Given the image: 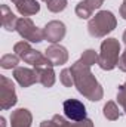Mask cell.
Listing matches in <instances>:
<instances>
[{"label":"cell","mask_w":126,"mask_h":127,"mask_svg":"<svg viewBox=\"0 0 126 127\" xmlns=\"http://www.w3.org/2000/svg\"><path fill=\"white\" fill-rule=\"evenodd\" d=\"M70 69H71V74L74 78V86L80 95H83L86 99H89L92 102H98L102 99V96H104L102 86L98 83V80L92 74L91 66L85 65L80 61H76Z\"/></svg>","instance_id":"1"},{"label":"cell","mask_w":126,"mask_h":127,"mask_svg":"<svg viewBox=\"0 0 126 127\" xmlns=\"http://www.w3.org/2000/svg\"><path fill=\"white\" fill-rule=\"evenodd\" d=\"M117 25V19L110 10H99L88 22V31L95 38H102L113 31Z\"/></svg>","instance_id":"2"},{"label":"cell","mask_w":126,"mask_h":127,"mask_svg":"<svg viewBox=\"0 0 126 127\" xmlns=\"http://www.w3.org/2000/svg\"><path fill=\"white\" fill-rule=\"evenodd\" d=\"M120 58V43L117 38H107L101 43L98 65L104 71H111L117 66Z\"/></svg>","instance_id":"3"},{"label":"cell","mask_w":126,"mask_h":127,"mask_svg":"<svg viewBox=\"0 0 126 127\" xmlns=\"http://www.w3.org/2000/svg\"><path fill=\"white\" fill-rule=\"evenodd\" d=\"M16 31H18V34H19L25 41H30V43H40V41L45 40L43 30L37 28V27L34 25V22H33L28 16H24V18H19V19H18Z\"/></svg>","instance_id":"4"},{"label":"cell","mask_w":126,"mask_h":127,"mask_svg":"<svg viewBox=\"0 0 126 127\" xmlns=\"http://www.w3.org/2000/svg\"><path fill=\"white\" fill-rule=\"evenodd\" d=\"M16 93H15V86L12 80L7 77L1 75L0 77V108L3 111L10 109L13 105H16Z\"/></svg>","instance_id":"5"},{"label":"cell","mask_w":126,"mask_h":127,"mask_svg":"<svg viewBox=\"0 0 126 127\" xmlns=\"http://www.w3.org/2000/svg\"><path fill=\"white\" fill-rule=\"evenodd\" d=\"M64 115L70 121H82L86 118V106L77 99H67L63 103Z\"/></svg>","instance_id":"6"},{"label":"cell","mask_w":126,"mask_h":127,"mask_svg":"<svg viewBox=\"0 0 126 127\" xmlns=\"http://www.w3.org/2000/svg\"><path fill=\"white\" fill-rule=\"evenodd\" d=\"M65 32H67V28H65L64 22H61V21H51L43 28L45 40H48L52 44H57L58 41H61L65 37Z\"/></svg>","instance_id":"7"},{"label":"cell","mask_w":126,"mask_h":127,"mask_svg":"<svg viewBox=\"0 0 126 127\" xmlns=\"http://www.w3.org/2000/svg\"><path fill=\"white\" fill-rule=\"evenodd\" d=\"M34 71L37 74V80L43 87H52L55 84V71H54V65L51 62L34 66Z\"/></svg>","instance_id":"8"},{"label":"cell","mask_w":126,"mask_h":127,"mask_svg":"<svg viewBox=\"0 0 126 127\" xmlns=\"http://www.w3.org/2000/svg\"><path fill=\"white\" fill-rule=\"evenodd\" d=\"M13 78L16 80V83L21 87H30L34 83H39L37 80V74L34 69L25 68V66H18L13 69Z\"/></svg>","instance_id":"9"},{"label":"cell","mask_w":126,"mask_h":127,"mask_svg":"<svg viewBox=\"0 0 126 127\" xmlns=\"http://www.w3.org/2000/svg\"><path fill=\"white\" fill-rule=\"evenodd\" d=\"M45 56L51 61L54 66L57 65H64L68 61V52L61 44H52L45 50Z\"/></svg>","instance_id":"10"},{"label":"cell","mask_w":126,"mask_h":127,"mask_svg":"<svg viewBox=\"0 0 126 127\" xmlns=\"http://www.w3.org/2000/svg\"><path fill=\"white\" fill-rule=\"evenodd\" d=\"M33 115L27 108H19L12 111L10 114V126L12 127H31Z\"/></svg>","instance_id":"11"},{"label":"cell","mask_w":126,"mask_h":127,"mask_svg":"<svg viewBox=\"0 0 126 127\" xmlns=\"http://www.w3.org/2000/svg\"><path fill=\"white\" fill-rule=\"evenodd\" d=\"M1 10V25L6 31H16V24H18V16L9 9L7 4H1L0 6Z\"/></svg>","instance_id":"12"},{"label":"cell","mask_w":126,"mask_h":127,"mask_svg":"<svg viewBox=\"0 0 126 127\" xmlns=\"http://www.w3.org/2000/svg\"><path fill=\"white\" fill-rule=\"evenodd\" d=\"M15 6L22 16H31L40 10V4L37 0H19Z\"/></svg>","instance_id":"13"},{"label":"cell","mask_w":126,"mask_h":127,"mask_svg":"<svg viewBox=\"0 0 126 127\" xmlns=\"http://www.w3.org/2000/svg\"><path fill=\"white\" fill-rule=\"evenodd\" d=\"M54 120H57L61 127H94V123H92V120H89V118H85V120H82V121H70V120H67V118H64L63 115H54L52 117Z\"/></svg>","instance_id":"14"},{"label":"cell","mask_w":126,"mask_h":127,"mask_svg":"<svg viewBox=\"0 0 126 127\" xmlns=\"http://www.w3.org/2000/svg\"><path fill=\"white\" fill-rule=\"evenodd\" d=\"M104 117L110 121H116L119 120L120 117V111H119V106L116 105V102L113 100H108L105 105H104Z\"/></svg>","instance_id":"15"},{"label":"cell","mask_w":126,"mask_h":127,"mask_svg":"<svg viewBox=\"0 0 126 127\" xmlns=\"http://www.w3.org/2000/svg\"><path fill=\"white\" fill-rule=\"evenodd\" d=\"M18 64H19V56L18 55H12V53H7V55H3L1 59H0V66L3 69H15L18 68Z\"/></svg>","instance_id":"16"},{"label":"cell","mask_w":126,"mask_h":127,"mask_svg":"<svg viewBox=\"0 0 126 127\" xmlns=\"http://www.w3.org/2000/svg\"><path fill=\"white\" fill-rule=\"evenodd\" d=\"M98 58H99V55L95 52L94 49H88V50H85L83 52V55L80 56V62H83L85 65H88V66H92L94 64H98Z\"/></svg>","instance_id":"17"},{"label":"cell","mask_w":126,"mask_h":127,"mask_svg":"<svg viewBox=\"0 0 126 127\" xmlns=\"http://www.w3.org/2000/svg\"><path fill=\"white\" fill-rule=\"evenodd\" d=\"M67 4H68L67 0H48V1H46L48 9H49L51 12H54V13L63 12L64 9L67 7Z\"/></svg>","instance_id":"18"},{"label":"cell","mask_w":126,"mask_h":127,"mask_svg":"<svg viewBox=\"0 0 126 127\" xmlns=\"http://www.w3.org/2000/svg\"><path fill=\"white\" fill-rule=\"evenodd\" d=\"M60 80L65 87H71L74 84V78H73V74H71V69L70 68H64L60 74Z\"/></svg>","instance_id":"19"},{"label":"cell","mask_w":126,"mask_h":127,"mask_svg":"<svg viewBox=\"0 0 126 127\" xmlns=\"http://www.w3.org/2000/svg\"><path fill=\"white\" fill-rule=\"evenodd\" d=\"M92 10L91 9H88L85 4H83V1H80V3H77V6H76V15L80 18V19H88V18H91L92 16Z\"/></svg>","instance_id":"20"},{"label":"cell","mask_w":126,"mask_h":127,"mask_svg":"<svg viewBox=\"0 0 126 127\" xmlns=\"http://www.w3.org/2000/svg\"><path fill=\"white\" fill-rule=\"evenodd\" d=\"M30 49H31L30 43H28V41H24V40H22V41H18V43L13 46V52H15V55H18L19 58H21L27 50H30Z\"/></svg>","instance_id":"21"},{"label":"cell","mask_w":126,"mask_h":127,"mask_svg":"<svg viewBox=\"0 0 126 127\" xmlns=\"http://www.w3.org/2000/svg\"><path fill=\"white\" fill-rule=\"evenodd\" d=\"M117 100L120 106L123 108V112L126 114V84H120L117 90Z\"/></svg>","instance_id":"22"},{"label":"cell","mask_w":126,"mask_h":127,"mask_svg":"<svg viewBox=\"0 0 126 127\" xmlns=\"http://www.w3.org/2000/svg\"><path fill=\"white\" fill-rule=\"evenodd\" d=\"M83 1V4L88 7V9H91L92 12L96 10V9H99L101 6H102V3H104V0H82Z\"/></svg>","instance_id":"23"},{"label":"cell","mask_w":126,"mask_h":127,"mask_svg":"<svg viewBox=\"0 0 126 127\" xmlns=\"http://www.w3.org/2000/svg\"><path fill=\"white\" fill-rule=\"evenodd\" d=\"M117 66H119L120 71L126 72V49H125V52L120 55V58H119V64H117Z\"/></svg>","instance_id":"24"},{"label":"cell","mask_w":126,"mask_h":127,"mask_svg":"<svg viewBox=\"0 0 126 127\" xmlns=\"http://www.w3.org/2000/svg\"><path fill=\"white\" fill-rule=\"evenodd\" d=\"M40 127H61V124L57 121V120H46V121H42Z\"/></svg>","instance_id":"25"},{"label":"cell","mask_w":126,"mask_h":127,"mask_svg":"<svg viewBox=\"0 0 126 127\" xmlns=\"http://www.w3.org/2000/svg\"><path fill=\"white\" fill-rule=\"evenodd\" d=\"M120 16L123 19H126V1H123L122 6H120Z\"/></svg>","instance_id":"26"},{"label":"cell","mask_w":126,"mask_h":127,"mask_svg":"<svg viewBox=\"0 0 126 127\" xmlns=\"http://www.w3.org/2000/svg\"><path fill=\"white\" fill-rule=\"evenodd\" d=\"M0 127H6V123H4V118L0 117Z\"/></svg>","instance_id":"27"},{"label":"cell","mask_w":126,"mask_h":127,"mask_svg":"<svg viewBox=\"0 0 126 127\" xmlns=\"http://www.w3.org/2000/svg\"><path fill=\"white\" fill-rule=\"evenodd\" d=\"M122 40H123V43L126 44V30H125V32H123V37H122Z\"/></svg>","instance_id":"28"},{"label":"cell","mask_w":126,"mask_h":127,"mask_svg":"<svg viewBox=\"0 0 126 127\" xmlns=\"http://www.w3.org/2000/svg\"><path fill=\"white\" fill-rule=\"evenodd\" d=\"M10 1H12V3H13V4H16V3H18V1H19V0H10Z\"/></svg>","instance_id":"29"},{"label":"cell","mask_w":126,"mask_h":127,"mask_svg":"<svg viewBox=\"0 0 126 127\" xmlns=\"http://www.w3.org/2000/svg\"><path fill=\"white\" fill-rule=\"evenodd\" d=\"M43 1H48V0H43Z\"/></svg>","instance_id":"30"},{"label":"cell","mask_w":126,"mask_h":127,"mask_svg":"<svg viewBox=\"0 0 126 127\" xmlns=\"http://www.w3.org/2000/svg\"><path fill=\"white\" fill-rule=\"evenodd\" d=\"M123 1H126V0H123Z\"/></svg>","instance_id":"31"},{"label":"cell","mask_w":126,"mask_h":127,"mask_svg":"<svg viewBox=\"0 0 126 127\" xmlns=\"http://www.w3.org/2000/svg\"><path fill=\"white\" fill-rule=\"evenodd\" d=\"M125 84H126V81H125Z\"/></svg>","instance_id":"32"}]
</instances>
